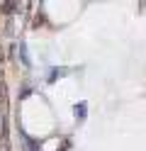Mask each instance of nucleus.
<instances>
[{"label":"nucleus","mask_w":146,"mask_h":151,"mask_svg":"<svg viewBox=\"0 0 146 151\" xmlns=\"http://www.w3.org/2000/svg\"><path fill=\"white\" fill-rule=\"evenodd\" d=\"M85 110H88V105H85V102L76 105V107H73V115H76V119H83V117H85Z\"/></svg>","instance_id":"1"},{"label":"nucleus","mask_w":146,"mask_h":151,"mask_svg":"<svg viewBox=\"0 0 146 151\" xmlns=\"http://www.w3.org/2000/svg\"><path fill=\"white\" fill-rule=\"evenodd\" d=\"M61 76H66V68H54L51 76H49V83H54L56 78H61Z\"/></svg>","instance_id":"2"},{"label":"nucleus","mask_w":146,"mask_h":151,"mask_svg":"<svg viewBox=\"0 0 146 151\" xmlns=\"http://www.w3.org/2000/svg\"><path fill=\"white\" fill-rule=\"evenodd\" d=\"M19 59H22L24 66H29V56H27V46L24 44H19Z\"/></svg>","instance_id":"3"},{"label":"nucleus","mask_w":146,"mask_h":151,"mask_svg":"<svg viewBox=\"0 0 146 151\" xmlns=\"http://www.w3.org/2000/svg\"><path fill=\"white\" fill-rule=\"evenodd\" d=\"M3 10H5V12H12V10H15V5H12V3H7V5H3Z\"/></svg>","instance_id":"4"}]
</instances>
